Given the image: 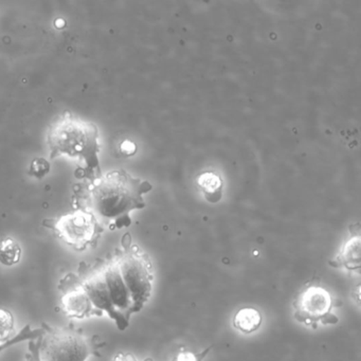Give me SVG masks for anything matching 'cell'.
<instances>
[{"label":"cell","instance_id":"cell-1","mask_svg":"<svg viewBox=\"0 0 361 361\" xmlns=\"http://www.w3.org/2000/svg\"><path fill=\"white\" fill-rule=\"evenodd\" d=\"M99 262L113 308L111 319L119 331H126L132 314L141 312L151 298L154 282L151 259L142 249L132 244L130 234H126L122 249Z\"/></svg>","mask_w":361,"mask_h":361},{"label":"cell","instance_id":"cell-2","mask_svg":"<svg viewBox=\"0 0 361 361\" xmlns=\"http://www.w3.org/2000/svg\"><path fill=\"white\" fill-rule=\"evenodd\" d=\"M152 188L149 181L135 178L126 170H114L94 180L82 200L77 202H83L78 204V208L86 209L98 219L109 221L111 230L130 227V212L145 208L142 195Z\"/></svg>","mask_w":361,"mask_h":361},{"label":"cell","instance_id":"cell-3","mask_svg":"<svg viewBox=\"0 0 361 361\" xmlns=\"http://www.w3.org/2000/svg\"><path fill=\"white\" fill-rule=\"evenodd\" d=\"M47 140L50 159L62 155L80 158L85 162L86 178L92 181L100 178L102 174L99 159L101 147L96 124L64 111L50 124Z\"/></svg>","mask_w":361,"mask_h":361},{"label":"cell","instance_id":"cell-4","mask_svg":"<svg viewBox=\"0 0 361 361\" xmlns=\"http://www.w3.org/2000/svg\"><path fill=\"white\" fill-rule=\"evenodd\" d=\"M42 329V361H86L90 356L100 357L99 350L106 345L100 336L88 337L73 325L54 327L43 322Z\"/></svg>","mask_w":361,"mask_h":361},{"label":"cell","instance_id":"cell-5","mask_svg":"<svg viewBox=\"0 0 361 361\" xmlns=\"http://www.w3.org/2000/svg\"><path fill=\"white\" fill-rule=\"evenodd\" d=\"M43 226L52 230L63 243L78 252L94 248L104 232L98 217L83 208L56 219H44Z\"/></svg>","mask_w":361,"mask_h":361},{"label":"cell","instance_id":"cell-6","mask_svg":"<svg viewBox=\"0 0 361 361\" xmlns=\"http://www.w3.org/2000/svg\"><path fill=\"white\" fill-rule=\"evenodd\" d=\"M333 303L326 289L319 285H310L293 302V318L314 329L319 324H336L338 317L331 312Z\"/></svg>","mask_w":361,"mask_h":361},{"label":"cell","instance_id":"cell-7","mask_svg":"<svg viewBox=\"0 0 361 361\" xmlns=\"http://www.w3.org/2000/svg\"><path fill=\"white\" fill-rule=\"evenodd\" d=\"M59 290L61 293V310L69 318L99 317L75 272H69L61 279Z\"/></svg>","mask_w":361,"mask_h":361},{"label":"cell","instance_id":"cell-8","mask_svg":"<svg viewBox=\"0 0 361 361\" xmlns=\"http://www.w3.org/2000/svg\"><path fill=\"white\" fill-rule=\"evenodd\" d=\"M360 235H353L342 247L335 259L329 261L334 268H345L350 271L360 269Z\"/></svg>","mask_w":361,"mask_h":361},{"label":"cell","instance_id":"cell-9","mask_svg":"<svg viewBox=\"0 0 361 361\" xmlns=\"http://www.w3.org/2000/svg\"><path fill=\"white\" fill-rule=\"evenodd\" d=\"M197 185L209 202L215 204L221 200L224 183L217 173L204 171L197 176Z\"/></svg>","mask_w":361,"mask_h":361},{"label":"cell","instance_id":"cell-10","mask_svg":"<svg viewBox=\"0 0 361 361\" xmlns=\"http://www.w3.org/2000/svg\"><path fill=\"white\" fill-rule=\"evenodd\" d=\"M261 324V312L253 307L242 308L234 316V327L245 334L255 333L259 329Z\"/></svg>","mask_w":361,"mask_h":361},{"label":"cell","instance_id":"cell-11","mask_svg":"<svg viewBox=\"0 0 361 361\" xmlns=\"http://www.w3.org/2000/svg\"><path fill=\"white\" fill-rule=\"evenodd\" d=\"M22 247L20 243L10 236L0 238V264L12 267L22 259Z\"/></svg>","mask_w":361,"mask_h":361},{"label":"cell","instance_id":"cell-12","mask_svg":"<svg viewBox=\"0 0 361 361\" xmlns=\"http://www.w3.org/2000/svg\"><path fill=\"white\" fill-rule=\"evenodd\" d=\"M44 335V331L42 327L39 329H32L30 324L25 325L20 333L16 334L14 337L11 339L8 340L7 342L0 343V353L5 352L8 348H12V346L16 345V344L22 343L25 341H31V340L37 339V338L42 337Z\"/></svg>","mask_w":361,"mask_h":361},{"label":"cell","instance_id":"cell-13","mask_svg":"<svg viewBox=\"0 0 361 361\" xmlns=\"http://www.w3.org/2000/svg\"><path fill=\"white\" fill-rule=\"evenodd\" d=\"M14 316L9 310L0 308V343L7 342L16 336Z\"/></svg>","mask_w":361,"mask_h":361},{"label":"cell","instance_id":"cell-14","mask_svg":"<svg viewBox=\"0 0 361 361\" xmlns=\"http://www.w3.org/2000/svg\"><path fill=\"white\" fill-rule=\"evenodd\" d=\"M50 172V164L44 158H35L29 170V175L37 179H43Z\"/></svg>","mask_w":361,"mask_h":361},{"label":"cell","instance_id":"cell-15","mask_svg":"<svg viewBox=\"0 0 361 361\" xmlns=\"http://www.w3.org/2000/svg\"><path fill=\"white\" fill-rule=\"evenodd\" d=\"M43 337V336H42ZM42 337L37 339L31 340L28 343V352L25 355L26 361H42L41 358V344Z\"/></svg>","mask_w":361,"mask_h":361},{"label":"cell","instance_id":"cell-16","mask_svg":"<svg viewBox=\"0 0 361 361\" xmlns=\"http://www.w3.org/2000/svg\"><path fill=\"white\" fill-rule=\"evenodd\" d=\"M211 348H206L204 352L200 353H192L189 350H180L178 354L174 357L173 361H202V359L207 356L209 352H210Z\"/></svg>","mask_w":361,"mask_h":361},{"label":"cell","instance_id":"cell-17","mask_svg":"<svg viewBox=\"0 0 361 361\" xmlns=\"http://www.w3.org/2000/svg\"><path fill=\"white\" fill-rule=\"evenodd\" d=\"M114 361H138L136 359V357L134 355L130 354V353H118L116 355L115 358H114Z\"/></svg>","mask_w":361,"mask_h":361},{"label":"cell","instance_id":"cell-18","mask_svg":"<svg viewBox=\"0 0 361 361\" xmlns=\"http://www.w3.org/2000/svg\"><path fill=\"white\" fill-rule=\"evenodd\" d=\"M145 361H152L151 359H147Z\"/></svg>","mask_w":361,"mask_h":361}]
</instances>
